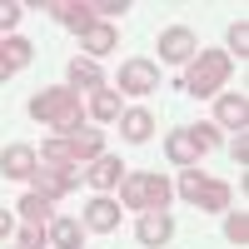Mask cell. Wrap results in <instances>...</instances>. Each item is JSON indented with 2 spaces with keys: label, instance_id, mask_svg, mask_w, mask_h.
<instances>
[{
  "label": "cell",
  "instance_id": "6da1fadb",
  "mask_svg": "<svg viewBox=\"0 0 249 249\" xmlns=\"http://www.w3.org/2000/svg\"><path fill=\"white\" fill-rule=\"evenodd\" d=\"M30 115L35 120H45L55 135H70V130H80V90H40L35 100H30Z\"/></svg>",
  "mask_w": 249,
  "mask_h": 249
},
{
  "label": "cell",
  "instance_id": "7a4b0ae2",
  "mask_svg": "<svg viewBox=\"0 0 249 249\" xmlns=\"http://www.w3.org/2000/svg\"><path fill=\"white\" fill-rule=\"evenodd\" d=\"M170 179L164 175H124L120 179V199H124V210H140V214H150V210H164L170 204Z\"/></svg>",
  "mask_w": 249,
  "mask_h": 249
},
{
  "label": "cell",
  "instance_id": "3957f363",
  "mask_svg": "<svg viewBox=\"0 0 249 249\" xmlns=\"http://www.w3.org/2000/svg\"><path fill=\"white\" fill-rule=\"evenodd\" d=\"M224 80H230V55H224V50H199V60L184 70L179 90H190V95H214V90H224Z\"/></svg>",
  "mask_w": 249,
  "mask_h": 249
},
{
  "label": "cell",
  "instance_id": "277c9868",
  "mask_svg": "<svg viewBox=\"0 0 249 249\" xmlns=\"http://www.w3.org/2000/svg\"><path fill=\"white\" fill-rule=\"evenodd\" d=\"M179 195L190 199V204H199V210H214V214H224V210H230V199H234V195H230V184L204 179V175H199V164L179 175Z\"/></svg>",
  "mask_w": 249,
  "mask_h": 249
},
{
  "label": "cell",
  "instance_id": "5b68a950",
  "mask_svg": "<svg viewBox=\"0 0 249 249\" xmlns=\"http://www.w3.org/2000/svg\"><path fill=\"white\" fill-rule=\"evenodd\" d=\"M35 195H45V199H60V195H70L75 190V164H35Z\"/></svg>",
  "mask_w": 249,
  "mask_h": 249
},
{
  "label": "cell",
  "instance_id": "8992f818",
  "mask_svg": "<svg viewBox=\"0 0 249 249\" xmlns=\"http://www.w3.org/2000/svg\"><path fill=\"white\" fill-rule=\"evenodd\" d=\"M195 55H199L195 30H184V25L160 30V60H170V65H184V60H195Z\"/></svg>",
  "mask_w": 249,
  "mask_h": 249
},
{
  "label": "cell",
  "instance_id": "52a82bcc",
  "mask_svg": "<svg viewBox=\"0 0 249 249\" xmlns=\"http://www.w3.org/2000/svg\"><path fill=\"white\" fill-rule=\"evenodd\" d=\"M120 90L124 95H150V90H160V70L150 60H124L120 65Z\"/></svg>",
  "mask_w": 249,
  "mask_h": 249
},
{
  "label": "cell",
  "instance_id": "ba28073f",
  "mask_svg": "<svg viewBox=\"0 0 249 249\" xmlns=\"http://www.w3.org/2000/svg\"><path fill=\"white\" fill-rule=\"evenodd\" d=\"M85 230H95V234H110V230H120V204L110 199V195H95L90 204H85Z\"/></svg>",
  "mask_w": 249,
  "mask_h": 249
},
{
  "label": "cell",
  "instance_id": "9c48e42d",
  "mask_svg": "<svg viewBox=\"0 0 249 249\" xmlns=\"http://www.w3.org/2000/svg\"><path fill=\"white\" fill-rule=\"evenodd\" d=\"M135 234H140V244H150V249H160V244H170V234H175V219L164 214V210H150V214H140V224H135Z\"/></svg>",
  "mask_w": 249,
  "mask_h": 249
},
{
  "label": "cell",
  "instance_id": "30bf717a",
  "mask_svg": "<svg viewBox=\"0 0 249 249\" xmlns=\"http://www.w3.org/2000/svg\"><path fill=\"white\" fill-rule=\"evenodd\" d=\"M45 10H50L65 30H80V35L95 25V15H90V5H85V0H55V5H45Z\"/></svg>",
  "mask_w": 249,
  "mask_h": 249
},
{
  "label": "cell",
  "instance_id": "8fae6325",
  "mask_svg": "<svg viewBox=\"0 0 249 249\" xmlns=\"http://www.w3.org/2000/svg\"><path fill=\"white\" fill-rule=\"evenodd\" d=\"M35 164H40V155L30 150V144H10V150L0 155V175H10V179H30Z\"/></svg>",
  "mask_w": 249,
  "mask_h": 249
},
{
  "label": "cell",
  "instance_id": "7c38bea8",
  "mask_svg": "<svg viewBox=\"0 0 249 249\" xmlns=\"http://www.w3.org/2000/svg\"><path fill=\"white\" fill-rule=\"evenodd\" d=\"M85 179L95 184L100 195H105V190H115V184L124 179V164H120V155H100V160H90V170H85Z\"/></svg>",
  "mask_w": 249,
  "mask_h": 249
},
{
  "label": "cell",
  "instance_id": "4fadbf2b",
  "mask_svg": "<svg viewBox=\"0 0 249 249\" xmlns=\"http://www.w3.org/2000/svg\"><path fill=\"white\" fill-rule=\"evenodd\" d=\"M65 150H70V164L100 160V155H105V140H100V130H70L65 135Z\"/></svg>",
  "mask_w": 249,
  "mask_h": 249
},
{
  "label": "cell",
  "instance_id": "5bb4252c",
  "mask_svg": "<svg viewBox=\"0 0 249 249\" xmlns=\"http://www.w3.org/2000/svg\"><path fill=\"white\" fill-rule=\"evenodd\" d=\"M30 55H35V45H30V40H0V80H10L15 70H25L30 65Z\"/></svg>",
  "mask_w": 249,
  "mask_h": 249
},
{
  "label": "cell",
  "instance_id": "9a60e30c",
  "mask_svg": "<svg viewBox=\"0 0 249 249\" xmlns=\"http://www.w3.org/2000/svg\"><path fill=\"white\" fill-rule=\"evenodd\" d=\"M164 155H170L179 170H195L199 164V150H195V140H190V130H175V135H164Z\"/></svg>",
  "mask_w": 249,
  "mask_h": 249
},
{
  "label": "cell",
  "instance_id": "2e32d148",
  "mask_svg": "<svg viewBox=\"0 0 249 249\" xmlns=\"http://www.w3.org/2000/svg\"><path fill=\"white\" fill-rule=\"evenodd\" d=\"M45 234H50L55 249H80V244H85V224H80V219H50Z\"/></svg>",
  "mask_w": 249,
  "mask_h": 249
},
{
  "label": "cell",
  "instance_id": "e0dca14e",
  "mask_svg": "<svg viewBox=\"0 0 249 249\" xmlns=\"http://www.w3.org/2000/svg\"><path fill=\"white\" fill-rule=\"evenodd\" d=\"M120 130H124L130 144H144V140L155 135V115H150V110H124V115H120Z\"/></svg>",
  "mask_w": 249,
  "mask_h": 249
},
{
  "label": "cell",
  "instance_id": "ac0fdd59",
  "mask_svg": "<svg viewBox=\"0 0 249 249\" xmlns=\"http://www.w3.org/2000/svg\"><path fill=\"white\" fill-rule=\"evenodd\" d=\"M80 45L90 50L85 60H95V55H110V50L120 45V35H115V25H100V20H95V25H90L85 35H80Z\"/></svg>",
  "mask_w": 249,
  "mask_h": 249
},
{
  "label": "cell",
  "instance_id": "d6986e66",
  "mask_svg": "<svg viewBox=\"0 0 249 249\" xmlns=\"http://www.w3.org/2000/svg\"><path fill=\"white\" fill-rule=\"evenodd\" d=\"M214 115H219V124H230V130H244L249 124V100L244 95H219Z\"/></svg>",
  "mask_w": 249,
  "mask_h": 249
},
{
  "label": "cell",
  "instance_id": "ffe728a7",
  "mask_svg": "<svg viewBox=\"0 0 249 249\" xmlns=\"http://www.w3.org/2000/svg\"><path fill=\"white\" fill-rule=\"evenodd\" d=\"M70 85L80 90V85H85V90H105V75H100V65H95V60H70Z\"/></svg>",
  "mask_w": 249,
  "mask_h": 249
},
{
  "label": "cell",
  "instance_id": "44dd1931",
  "mask_svg": "<svg viewBox=\"0 0 249 249\" xmlns=\"http://www.w3.org/2000/svg\"><path fill=\"white\" fill-rule=\"evenodd\" d=\"M15 210H20V219H25V224H45V219H50V199L30 190L25 199H20V204H15Z\"/></svg>",
  "mask_w": 249,
  "mask_h": 249
},
{
  "label": "cell",
  "instance_id": "7402d4cb",
  "mask_svg": "<svg viewBox=\"0 0 249 249\" xmlns=\"http://www.w3.org/2000/svg\"><path fill=\"white\" fill-rule=\"evenodd\" d=\"M90 115H95V120H105V124H110V120H120V95H115V90H95Z\"/></svg>",
  "mask_w": 249,
  "mask_h": 249
},
{
  "label": "cell",
  "instance_id": "603a6c76",
  "mask_svg": "<svg viewBox=\"0 0 249 249\" xmlns=\"http://www.w3.org/2000/svg\"><path fill=\"white\" fill-rule=\"evenodd\" d=\"M224 239H230V244H249V219H244V210L234 214V210H224Z\"/></svg>",
  "mask_w": 249,
  "mask_h": 249
},
{
  "label": "cell",
  "instance_id": "cb8c5ba5",
  "mask_svg": "<svg viewBox=\"0 0 249 249\" xmlns=\"http://www.w3.org/2000/svg\"><path fill=\"white\" fill-rule=\"evenodd\" d=\"M190 140H195V150H199V155L219 150V124H190Z\"/></svg>",
  "mask_w": 249,
  "mask_h": 249
},
{
  "label": "cell",
  "instance_id": "d4e9b609",
  "mask_svg": "<svg viewBox=\"0 0 249 249\" xmlns=\"http://www.w3.org/2000/svg\"><path fill=\"white\" fill-rule=\"evenodd\" d=\"M230 50L244 60L249 55V25H244V20H239V25H230Z\"/></svg>",
  "mask_w": 249,
  "mask_h": 249
},
{
  "label": "cell",
  "instance_id": "484cf974",
  "mask_svg": "<svg viewBox=\"0 0 249 249\" xmlns=\"http://www.w3.org/2000/svg\"><path fill=\"white\" fill-rule=\"evenodd\" d=\"M45 224H25V230H20V244H25V249H45Z\"/></svg>",
  "mask_w": 249,
  "mask_h": 249
},
{
  "label": "cell",
  "instance_id": "4316f807",
  "mask_svg": "<svg viewBox=\"0 0 249 249\" xmlns=\"http://www.w3.org/2000/svg\"><path fill=\"white\" fill-rule=\"evenodd\" d=\"M130 0H90V15H124Z\"/></svg>",
  "mask_w": 249,
  "mask_h": 249
},
{
  "label": "cell",
  "instance_id": "83f0119b",
  "mask_svg": "<svg viewBox=\"0 0 249 249\" xmlns=\"http://www.w3.org/2000/svg\"><path fill=\"white\" fill-rule=\"evenodd\" d=\"M20 10H25V5L5 0V5H0V30H15V25H20Z\"/></svg>",
  "mask_w": 249,
  "mask_h": 249
},
{
  "label": "cell",
  "instance_id": "f1b7e54d",
  "mask_svg": "<svg viewBox=\"0 0 249 249\" xmlns=\"http://www.w3.org/2000/svg\"><path fill=\"white\" fill-rule=\"evenodd\" d=\"M230 155H234V164H239V170H244V164H249V144H244V135L234 140V150H230Z\"/></svg>",
  "mask_w": 249,
  "mask_h": 249
},
{
  "label": "cell",
  "instance_id": "f546056e",
  "mask_svg": "<svg viewBox=\"0 0 249 249\" xmlns=\"http://www.w3.org/2000/svg\"><path fill=\"white\" fill-rule=\"evenodd\" d=\"M5 234H10V214L0 210V239H5Z\"/></svg>",
  "mask_w": 249,
  "mask_h": 249
},
{
  "label": "cell",
  "instance_id": "4dcf8cb0",
  "mask_svg": "<svg viewBox=\"0 0 249 249\" xmlns=\"http://www.w3.org/2000/svg\"><path fill=\"white\" fill-rule=\"evenodd\" d=\"M15 249H25V244H15Z\"/></svg>",
  "mask_w": 249,
  "mask_h": 249
}]
</instances>
